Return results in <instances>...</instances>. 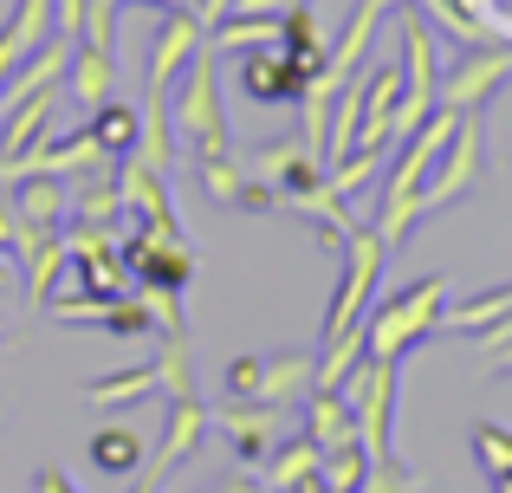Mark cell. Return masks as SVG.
Returning a JSON list of instances; mask_svg holds the SVG:
<instances>
[{
    "label": "cell",
    "instance_id": "1",
    "mask_svg": "<svg viewBox=\"0 0 512 493\" xmlns=\"http://www.w3.org/2000/svg\"><path fill=\"white\" fill-rule=\"evenodd\" d=\"M441 312H448V279H441V273L402 286L396 299H383L370 318H363V331H370V357L402 364L422 338H435V331H441Z\"/></svg>",
    "mask_w": 512,
    "mask_h": 493
},
{
    "label": "cell",
    "instance_id": "2",
    "mask_svg": "<svg viewBox=\"0 0 512 493\" xmlns=\"http://www.w3.org/2000/svg\"><path fill=\"white\" fill-rule=\"evenodd\" d=\"M487 176V124H480V111H467L461 124H454L448 150L435 156V169H428L422 195H415V215H441V208H454L461 195H474V182Z\"/></svg>",
    "mask_w": 512,
    "mask_h": 493
},
{
    "label": "cell",
    "instance_id": "3",
    "mask_svg": "<svg viewBox=\"0 0 512 493\" xmlns=\"http://www.w3.org/2000/svg\"><path fill=\"white\" fill-rule=\"evenodd\" d=\"M396 370L402 364H389V357H363L344 377L350 416H357V442L370 448V461L396 455Z\"/></svg>",
    "mask_w": 512,
    "mask_h": 493
},
{
    "label": "cell",
    "instance_id": "4",
    "mask_svg": "<svg viewBox=\"0 0 512 493\" xmlns=\"http://www.w3.org/2000/svg\"><path fill=\"white\" fill-rule=\"evenodd\" d=\"M435 91H441V46H435V26L422 13H402V104H396V143L409 130L428 124L435 111Z\"/></svg>",
    "mask_w": 512,
    "mask_h": 493
},
{
    "label": "cell",
    "instance_id": "5",
    "mask_svg": "<svg viewBox=\"0 0 512 493\" xmlns=\"http://www.w3.org/2000/svg\"><path fill=\"white\" fill-rule=\"evenodd\" d=\"M338 260H344V273H338V292H331V312H325V338H338V331L370 318V292H376V279H383L389 247H383L376 228H350Z\"/></svg>",
    "mask_w": 512,
    "mask_h": 493
},
{
    "label": "cell",
    "instance_id": "6",
    "mask_svg": "<svg viewBox=\"0 0 512 493\" xmlns=\"http://www.w3.org/2000/svg\"><path fill=\"white\" fill-rule=\"evenodd\" d=\"M175 130L195 150H227V117H221V52L201 39V52L182 72V98H175Z\"/></svg>",
    "mask_w": 512,
    "mask_h": 493
},
{
    "label": "cell",
    "instance_id": "7",
    "mask_svg": "<svg viewBox=\"0 0 512 493\" xmlns=\"http://www.w3.org/2000/svg\"><path fill=\"white\" fill-rule=\"evenodd\" d=\"M506 78H512V46H480V52H467V59H454L448 72H441L435 104H441V111H454V117L487 111V98L506 85Z\"/></svg>",
    "mask_w": 512,
    "mask_h": 493
},
{
    "label": "cell",
    "instance_id": "8",
    "mask_svg": "<svg viewBox=\"0 0 512 493\" xmlns=\"http://www.w3.org/2000/svg\"><path fill=\"white\" fill-rule=\"evenodd\" d=\"M124 266L137 286H175L182 292L188 279H195V247L182 241V234H163V228H137L124 241Z\"/></svg>",
    "mask_w": 512,
    "mask_h": 493
},
{
    "label": "cell",
    "instance_id": "9",
    "mask_svg": "<svg viewBox=\"0 0 512 493\" xmlns=\"http://www.w3.org/2000/svg\"><path fill=\"white\" fill-rule=\"evenodd\" d=\"M208 422L227 435V442H234V461H240V468H260V461L273 455V442H279V422H286V409L227 396L221 409H208Z\"/></svg>",
    "mask_w": 512,
    "mask_h": 493
},
{
    "label": "cell",
    "instance_id": "10",
    "mask_svg": "<svg viewBox=\"0 0 512 493\" xmlns=\"http://www.w3.org/2000/svg\"><path fill=\"white\" fill-rule=\"evenodd\" d=\"M208 26H201L195 7H169L163 26H156V52H150V98H169V85L188 72V59L201 52Z\"/></svg>",
    "mask_w": 512,
    "mask_h": 493
},
{
    "label": "cell",
    "instance_id": "11",
    "mask_svg": "<svg viewBox=\"0 0 512 493\" xmlns=\"http://www.w3.org/2000/svg\"><path fill=\"white\" fill-rule=\"evenodd\" d=\"M305 85H312V78L286 59V46H253V52H240V91H247L253 104H266V111H273V104H299Z\"/></svg>",
    "mask_w": 512,
    "mask_h": 493
},
{
    "label": "cell",
    "instance_id": "12",
    "mask_svg": "<svg viewBox=\"0 0 512 493\" xmlns=\"http://www.w3.org/2000/svg\"><path fill=\"white\" fill-rule=\"evenodd\" d=\"M201 442H208V403H201V396H175L169 429H163V442H156V455H150V474L163 481V474L188 468V461L201 455Z\"/></svg>",
    "mask_w": 512,
    "mask_h": 493
},
{
    "label": "cell",
    "instance_id": "13",
    "mask_svg": "<svg viewBox=\"0 0 512 493\" xmlns=\"http://www.w3.org/2000/svg\"><path fill=\"white\" fill-rule=\"evenodd\" d=\"M65 85H72V98H78V111H98V104H111V91H117V52H104V46H91V39H78L72 46V65H65Z\"/></svg>",
    "mask_w": 512,
    "mask_h": 493
},
{
    "label": "cell",
    "instance_id": "14",
    "mask_svg": "<svg viewBox=\"0 0 512 493\" xmlns=\"http://www.w3.org/2000/svg\"><path fill=\"white\" fill-rule=\"evenodd\" d=\"M312 370H318V357H312V351L260 357V383H253V403L292 409V403H299V396H312Z\"/></svg>",
    "mask_w": 512,
    "mask_h": 493
},
{
    "label": "cell",
    "instance_id": "15",
    "mask_svg": "<svg viewBox=\"0 0 512 493\" xmlns=\"http://www.w3.org/2000/svg\"><path fill=\"white\" fill-rule=\"evenodd\" d=\"M85 455H91V468H98V474H111V481H130V474L150 461V448H143V435L130 429V422H104V429L85 442Z\"/></svg>",
    "mask_w": 512,
    "mask_h": 493
},
{
    "label": "cell",
    "instance_id": "16",
    "mask_svg": "<svg viewBox=\"0 0 512 493\" xmlns=\"http://www.w3.org/2000/svg\"><path fill=\"white\" fill-rule=\"evenodd\" d=\"M13 208H20L26 228H65L72 189H65V176H26V182H13Z\"/></svg>",
    "mask_w": 512,
    "mask_h": 493
},
{
    "label": "cell",
    "instance_id": "17",
    "mask_svg": "<svg viewBox=\"0 0 512 493\" xmlns=\"http://www.w3.org/2000/svg\"><path fill=\"white\" fill-rule=\"evenodd\" d=\"M318 461H325V448H318L312 435L299 429L292 442H273V455L260 461V468H266V474H260V487H266V493H286V487L312 481V474H318Z\"/></svg>",
    "mask_w": 512,
    "mask_h": 493
},
{
    "label": "cell",
    "instance_id": "18",
    "mask_svg": "<svg viewBox=\"0 0 512 493\" xmlns=\"http://www.w3.org/2000/svg\"><path fill=\"white\" fill-rule=\"evenodd\" d=\"M305 435H312L318 448L357 442V416H350V396H344V390H312V396H305Z\"/></svg>",
    "mask_w": 512,
    "mask_h": 493
},
{
    "label": "cell",
    "instance_id": "19",
    "mask_svg": "<svg viewBox=\"0 0 512 493\" xmlns=\"http://www.w3.org/2000/svg\"><path fill=\"white\" fill-rule=\"evenodd\" d=\"M78 292H85V299H124L130 286H137V279H130V266H124V247H98V253H78Z\"/></svg>",
    "mask_w": 512,
    "mask_h": 493
},
{
    "label": "cell",
    "instance_id": "20",
    "mask_svg": "<svg viewBox=\"0 0 512 493\" xmlns=\"http://www.w3.org/2000/svg\"><path fill=\"white\" fill-rule=\"evenodd\" d=\"M85 124H91V137H98V150L111 156V163H124V156L143 143V111H130V104H117V98L98 104Z\"/></svg>",
    "mask_w": 512,
    "mask_h": 493
},
{
    "label": "cell",
    "instance_id": "21",
    "mask_svg": "<svg viewBox=\"0 0 512 493\" xmlns=\"http://www.w3.org/2000/svg\"><path fill=\"white\" fill-rule=\"evenodd\" d=\"M156 390H163V377H156V357H150V364H130V370H111V377H98L85 396H91L98 409H130V403H150Z\"/></svg>",
    "mask_w": 512,
    "mask_h": 493
},
{
    "label": "cell",
    "instance_id": "22",
    "mask_svg": "<svg viewBox=\"0 0 512 493\" xmlns=\"http://www.w3.org/2000/svg\"><path fill=\"white\" fill-rule=\"evenodd\" d=\"M111 163V156L98 150V137H91V124H78L72 137H52L46 143V176H85V169Z\"/></svg>",
    "mask_w": 512,
    "mask_h": 493
},
{
    "label": "cell",
    "instance_id": "23",
    "mask_svg": "<svg viewBox=\"0 0 512 493\" xmlns=\"http://www.w3.org/2000/svg\"><path fill=\"white\" fill-rule=\"evenodd\" d=\"M318 481H325L331 493H363V481H370V448H363V442L325 448V461H318Z\"/></svg>",
    "mask_w": 512,
    "mask_h": 493
},
{
    "label": "cell",
    "instance_id": "24",
    "mask_svg": "<svg viewBox=\"0 0 512 493\" xmlns=\"http://www.w3.org/2000/svg\"><path fill=\"white\" fill-rule=\"evenodd\" d=\"M474 461L487 481H512V429L500 422H474Z\"/></svg>",
    "mask_w": 512,
    "mask_h": 493
},
{
    "label": "cell",
    "instance_id": "25",
    "mask_svg": "<svg viewBox=\"0 0 512 493\" xmlns=\"http://www.w3.org/2000/svg\"><path fill=\"white\" fill-rule=\"evenodd\" d=\"M201 189H208L221 208H234L240 189H247V176H240V163L227 150H201Z\"/></svg>",
    "mask_w": 512,
    "mask_h": 493
},
{
    "label": "cell",
    "instance_id": "26",
    "mask_svg": "<svg viewBox=\"0 0 512 493\" xmlns=\"http://www.w3.org/2000/svg\"><path fill=\"white\" fill-rule=\"evenodd\" d=\"M156 377L169 396H195V370H188V331H163V357H156Z\"/></svg>",
    "mask_w": 512,
    "mask_h": 493
},
{
    "label": "cell",
    "instance_id": "27",
    "mask_svg": "<svg viewBox=\"0 0 512 493\" xmlns=\"http://www.w3.org/2000/svg\"><path fill=\"white\" fill-rule=\"evenodd\" d=\"M363 493H428V481L389 455V461H370V481H363Z\"/></svg>",
    "mask_w": 512,
    "mask_h": 493
},
{
    "label": "cell",
    "instance_id": "28",
    "mask_svg": "<svg viewBox=\"0 0 512 493\" xmlns=\"http://www.w3.org/2000/svg\"><path fill=\"white\" fill-rule=\"evenodd\" d=\"M117 7H124V0H91V7H85V33H78V39L117 52Z\"/></svg>",
    "mask_w": 512,
    "mask_h": 493
},
{
    "label": "cell",
    "instance_id": "29",
    "mask_svg": "<svg viewBox=\"0 0 512 493\" xmlns=\"http://www.w3.org/2000/svg\"><path fill=\"white\" fill-rule=\"evenodd\" d=\"M143 305H150L156 331H188V318H182V292H175V286H143Z\"/></svg>",
    "mask_w": 512,
    "mask_h": 493
},
{
    "label": "cell",
    "instance_id": "30",
    "mask_svg": "<svg viewBox=\"0 0 512 493\" xmlns=\"http://www.w3.org/2000/svg\"><path fill=\"white\" fill-rule=\"evenodd\" d=\"M85 7H91V0H52V33L78 39V33H85Z\"/></svg>",
    "mask_w": 512,
    "mask_h": 493
},
{
    "label": "cell",
    "instance_id": "31",
    "mask_svg": "<svg viewBox=\"0 0 512 493\" xmlns=\"http://www.w3.org/2000/svg\"><path fill=\"white\" fill-rule=\"evenodd\" d=\"M253 383H260V357H234V364H227V396L253 403Z\"/></svg>",
    "mask_w": 512,
    "mask_h": 493
},
{
    "label": "cell",
    "instance_id": "32",
    "mask_svg": "<svg viewBox=\"0 0 512 493\" xmlns=\"http://www.w3.org/2000/svg\"><path fill=\"white\" fill-rule=\"evenodd\" d=\"M13 241H20V208H13V195L0 202V260L13 253Z\"/></svg>",
    "mask_w": 512,
    "mask_h": 493
},
{
    "label": "cell",
    "instance_id": "33",
    "mask_svg": "<svg viewBox=\"0 0 512 493\" xmlns=\"http://www.w3.org/2000/svg\"><path fill=\"white\" fill-rule=\"evenodd\" d=\"M33 493H78V487L65 481L59 468H39V474H33Z\"/></svg>",
    "mask_w": 512,
    "mask_h": 493
},
{
    "label": "cell",
    "instance_id": "34",
    "mask_svg": "<svg viewBox=\"0 0 512 493\" xmlns=\"http://www.w3.org/2000/svg\"><path fill=\"white\" fill-rule=\"evenodd\" d=\"M195 13H201V26H214V20H227V13H234V0H195Z\"/></svg>",
    "mask_w": 512,
    "mask_h": 493
},
{
    "label": "cell",
    "instance_id": "35",
    "mask_svg": "<svg viewBox=\"0 0 512 493\" xmlns=\"http://www.w3.org/2000/svg\"><path fill=\"white\" fill-rule=\"evenodd\" d=\"M214 493H266V487L253 481V474H234V481H221V487H214Z\"/></svg>",
    "mask_w": 512,
    "mask_h": 493
},
{
    "label": "cell",
    "instance_id": "36",
    "mask_svg": "<svg viewBox=\"0 0 512 493\" xmlns=\"http://www.w3.org/2000/svg\"><path fill=\"white\" fill-rule=\"evenodd\" d=\"M156 487H163V481H156L150 468H137V487H130V493H156Z\"/></svg>",
    "mask_w": 512,
    "mask_h": 493
},
{
    "label": "cell",
    "instance_id": "37",
    "mask_svg": "<svg viewBox=\"0 0 512 493\" xmlns=\"http://www.w3.org/2000/svg\"><path fill=\"white\" fill-rule=\"evenodd\" d=\"M286 493H331V487H325V481L312 474V481H299V487H286Z\"/></svg>",
    "mask_w": 512,
    "mask_h": 493
},
{
    "label": "cell",
    "instance_id": "38",
    "mask_svg": "<svg viewBox=\"0 0 512 493\" xmlns=\"http://www.w3.org/2000/svg\"><path fill=\"white\" fill-rule=\"evenodd\" d=\"M7 286H13V266H7V260H0V292H7Z\"/></svg>",
    "mask_w": 512,
    "mask_h": 493
},
{
    "label": "cell",
    "instance_id": "39",
    "mask_svg": "<svg viewBox=\"0 0 512 493\" xmlns=\"http://www.w3.org/2000/svg\"><path fill=\"white\" fill-rule=\"evenodd\" d=\"M493 493H512V481H493Z\"/></svg>",
    "mask_w": 512,
    "mask_h": 493
}]
</instances>
